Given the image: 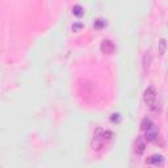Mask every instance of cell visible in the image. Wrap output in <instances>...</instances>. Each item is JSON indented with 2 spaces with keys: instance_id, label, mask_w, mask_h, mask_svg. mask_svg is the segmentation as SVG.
Here are the masks:
<instances>
[{
  "instance_id": "7c38bea8",
  "label": "cell",
  "mask_w": 168,
  "mask_h": 168,
  "mask_svg": "<svg viewBox=\"0 0 168 168\" xmlns=\"http://www.w3.org/2000/svg\"><path fill=\"white\" fill-rule=\"evenodd\" d=\"M83 26H84V25H83L82 23H76V24L72 25V30H74V32H78L79 29H82Z\"/></svg>"
},
{
  "instance_id": "30bf717a",
  "label": "cell",
  "mask_w": 168,
  "mask_h": 168,
  "mask_svg": "<svg viewBox=\"0 0 168 168\" xmlns=\"http://www.w3.org/2000/svg\"><path fill=\"white\" fill-rule=\"evenodd\" d=\"M106 25V23L104 20H101V19H99V20H96L95 21V24H93V26L96 28V29H101V28H104Z\"/></svg>"
},
{
  "instance_id": "3957f363",
  "label": "cell",
  "mask_w": 168,
  "mask_h": 168,
  "mask_svg": "<svg viewBox=\"0 0 168 168\" xmlns=\"http://www.w3.org/2000/svg\"><path fill=\"white\" fill-rule=\"evenodd\" d=\"M156 137H158V129H156L155 125H152L150 129H147L144 131V138L149 142H154L156 139Z\"/></svg>"
},
{
  "instance_id": "8992f818",
  "label": "cell",
  "mask_w": 168,
  "mask_h": 168,
  "mask_svg": "<svg viewBox=\"0 0 168 168\" xmlns=\"http://www.w3.org/2000/svg\"><path fill=\"white\" fill-rule=\"evenodd\" d=\"M72 13H74V16L76 17H82L83 14H84V8L82 5H74V8H72Z\"/></svg>"
},
{
  "instance_id": "5b68a950",
  "label": "cell",
  "mask_w": 168,
  "mask_h": 168,
  "mask_svg": "<svg viewBox=\"0 0 168 168\" xmlns=\"http://www.w3.org/2000/svg\"><path fill=\"white\" fill-rule=\"evenodd\" d=\"M144 149H146V144H144L143 139H142V138H138L137 143H135V152L138 155H142L144 152Z\"/></svg>"
},
{
  "instance_id": "277c9868",
  "label": "cell",
  "mask_w": 168,
  "mask_h": 168,
  "mask_svg": "<svg viewBox=\"0 0 168 168\" xmlns=\"http://www.w3.org/2000/svg\"><path fill=\"white\" fill-rule=\"evenodd\" d=\"M147 164H152V165H163L164 163V158L162 155H152L150 159L146 160Z\"/></svg>"
},
{
  "instance_id": "6da1fadb",
  "label": "cell",
  "mask_w": 168,
  "mask_h": 168,
  "mask_svg": "<svg viewBox=\"0 0 168 168\" xmlns=\"http://www.w3.org/2000/svg\"><path fill=\"white\" fill-rule=\"evenodd\" d=\"M143 100H144V104L152 108L155 105V101H156V89H155V87H147V88L144 89L143 92Z\"/></svg>"
},
{
  "instance_id": "8fae6325",
  "label": "cell",
  "mask_w": 168,
  "mask_h": 168,
  "mask_svg": "<svg viewBox=\"0 0 168 168\" xmlns=\"http://www.w3.org/2000/svg\"><path fill=\"white\" fill-rule=\"evenodd\" d=\"M111 121L114 123H118V122H121V116L120 114H112V117H111Z\"/></svg>"
},
{
  "instance_id": "9c48e42d",
  "label": "cell",
  "mask_w": 168,
  "mask_h": 168,
  "mask_svg": "<svg viewBox=\"0 0 168 168\" xmlns=\"http://www.w3.org/2000/svg\"><path fill=\"white\" fill-rule=\"evenodd\" d=\"M150 61H151V54L150 53L144 54V57H143V68H144V71H147L149 66H150Z\"/></svg>"
},
{
  "instance_id": "7a4b0ae2",
  "label": "cell",
  "mask_w": 168,
  "mask_h": 168,
  "mask_svg": "<svg viewBox=\"0 0 168 168\" xmlns=\"http://www.w3.org/2000/svg\"><path fill=\"white\" fill-rule=\"evenodd\" d=\"M101 51L104 54H112L114 51V43L111 40H104L101 42Z\"/></svg>"
},
{
  "instance_id": "ba28073f",
  "label": "cell",
  "mask_w": 168,
  "mask_h": 168,
  "mask_svg": "<svg viewBox=\"0 0 168 168\" xmlns=\"http://www.w3.org/2000/svg\"><path fill=\"white\" fill-rule=\"evenodd\" d=\"M165 50H167V42H165L164 38H162V40L159 41V54H160V57L164 55Z\"/></svg>"
},
{
  "instance_id": "52a82bcc",
  "label": "cell",
  "mask_w": 168,
  "mask_h": 168,
  "mask_svg": "<svg viewBox=\"0 0 168 168\" xmlns=\"http://www.w3.org/2000/svg\"><path fill=\"white\" fill-rule=\"evenodd\" d=\"M152 125H154V123L151 122V120L150 118H147V117H144V118L142 120V123H141V127H142V130L143 131H146L147 129H150Z\"/></svg>"
}]
</instances>
